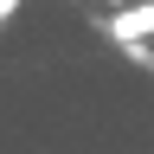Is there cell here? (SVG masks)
Wrapping results in <instances>:
<instances>
[{
  "instance_id": "3957f363",
  "label": "cell",
  "mask_w": 154,
  "mask_h": 154,
  "mask_svg": "<svg viewBox=\"0 0 154 154\" xmlns=\"http://www.w3.org/2000/svg\"><path fill=\"white\" fill-rule=\"evenodd\" d=\"M109 7H128V0H109Z\"/></svg>"
},
{
  "instance_id": "7a4b0ae2",
  "label": "cell",
  "mask_w": 154,
  "mask_h": 154,
  "mask_svg": "<svg viewBox=\"0 0 154 154\" xmlns=\"http://www.w3.org/2000/svg\"><path fill=\"white\" fill-rule=\"evenodd\" d=\"M13 13H19V0H0V26H7V19H13Z\"/></svg>"
},
{
  "instance_id": "6da1fadb",
  "label": "cell",
  "mask_w": 154,
  "mask_h": 154,
  "mask_svg": "<svg viewBox=\"0 0 154 154\" xmlns=\"http://www.w3.org/2000/svg\"><path fill=\"white\" fill-rule=\"evenodd\" d=\"M109 38H122V45L154 38V0H128L122 13H109Z\"/></svg>"
}]
</instances>
